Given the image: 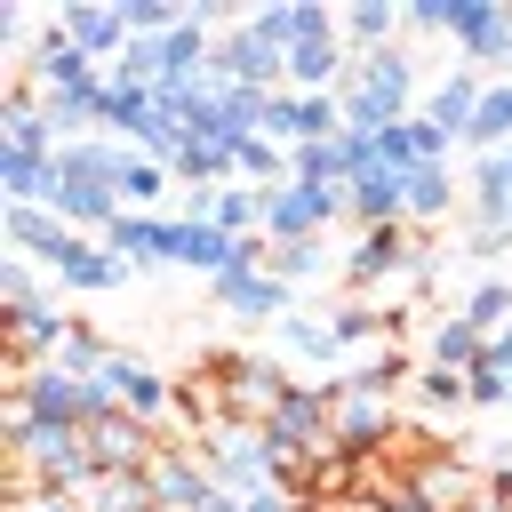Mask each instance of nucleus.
<instances>
[{"instance_id": "obj_18", "label": "nucleus", "mask_w": 512, "mask_h": 512, "mask_svg": "<svg viewBox=\"0 0 512 512\" xmlns=\"http://www.w3.org/2000/svg\"><path fill=\"white\" fill-rule=\"evenodd\" d=\"M216 304L224 312H240V320H288V280H272V272H224L216 280Z\"/></svg>"}, {"instance_id": "obj_27", "label": "nucleus", "mask_w": 512, "mask_h": 512, "mask_svg": "<svg viewBox=\"0 0 512 512\" xmlns=\"http://www.w3.org/2000/svg\"><path fill=\"white\" fill-rule=\"evenodd\" d=\"M168 176H176V168H160V160L128 152V160H120V208H136V216H144V208L168 192Z\"/></svg>"}, {"instance_id": "obj_31", "label": "nucleus", "mask_w": 512, "mask_h": 512, "mask_svg": "<svg viewBox=\"0 0 512 512\" xmlns=\"http://www.w3.org/2000/svg\"><path fill=\"white\" fill-rule=\"evenodd\" d=\"M104 80H112V72H104ZM152 112H160V96H152V88H120V80H112L104 128H128V136H144V128H152Z\"/></svg>"}, {"instance_id": "obj_34", "label": "nucleus", "mask_w": 512, "mask_h": 512, "mask_svg": "<svg viewBox=\"0 0 512 512\" xmlns=\"http://www.w3.org/2000/svg\"><path fill=\"white\" fill-rule=\"evenodd\" d=\"M320 264H328V248H320V240H288V248H272V264H264V272L296 288V280H312Z\"/></svg>"}, {"instance_id": "obj_7", "label": "nucleus", "mask_w": 512, "mask_h": 512, "mask_svg": "<svg viewBox=\"0 0 512 512\" xmlns=\"http://www.w3.org/2000/svg\"><path fill=\"white\" fill-rule=\"evenodd\" d=\"M408 496H416V512H472V504L488 496V472L440 448V456H424V464L408 472Z\"/></svg>"}, {"instance_id": "obj_10", "label": "nucleus", "mask_w": 512, "mask_h": 512, "mask_svg": "<svg viewBox=\"0 0 512 512\" xmlns=\"http://www.w3.org/2000/svg\"><path fill=\"white\" fill-rule=\"evenodd\" d=\"M144 480H152V504H160V512H208V504L224 496V480H216L192 448H160V464H152Z\"/></svg>"}, {"instance_id": "obj_5", "label": "nucleus", "mask_w": 512, "mask_h": 512, "mask_svg": "<svg viewBox=\"0 0 512 512\" xmlns=\"http://www.w3.org/2000/svg\"><path fill=\"white\" fill-rule=\"evenodd\" d=\"M96 384L112 392V408H120V416H136V424H152V432H160V424H168V408H176V384H168L152 360H136V352H112V360L96 368Z\"/></svg>"}, {"instance_id": "obj_35", "label": "nucleus", "mask_w": 512, "mask_h": 512, "mask_svg": "<svg viewBox=\"0 0 512 512\" xmlns=\"http://www.w3.org/2000/svg\"><path fill=\"white\" fill-rule=\"evenodd\" d=\"M256 136H272V144L296 152V88H272V96H264V128H256Z\"/></svg>"}, {"instance_id": "obj_4", "label": "nucleus", "mask_w": 512, "mask_h": 512, "mask_svg": "<svg viewBox=\"0 0 512 512\" xmlns=\"http://www.w3.org/2000/svg\"><path fill=\"white\" fill-rule=\"evenodd\" d=\"M336 216H344V192H320V184H272V192H264V240H272V248L320 240Z\"/></svg>"}, {"instance_id": "obj_29", "label": "nucleus", "mask_w": 512, "mask_h": 512, "mask_svg": "<svg viewBox=\"0 0 512 512\" xmlns=\"http://www.w3.org/2000/svg\"><path fill=\"white\" fill-rule=\"evenodd\" d=\"M104 360H112V344H104L88 320H72V328H64V344H56V368H64V376H96Z\"/></svg>"}, {"instance_id": "obj_3", "label": "nucleus", "mask_w": 512, "mask_h": 512, "mask_svg": "<svg viewBox=\"0 0 512 512\" xmlns=\"http://www.w3.org/2000/svg\"><path fill=\"white\" fill-rule=\"evenodd\" d=\"M200 464L232 488V496H256V488H280V456L264 440V424H224L216 440H200Z\"/></svg>"}, {"instance_id": "obj_33", "label": "nucleus", "mask_w": 512, "mask_h": 512, "mask_svg": "<svg viewBox=\"0 0 512 512\" xmlns=\"http://www.w3.org/2000/svg\"><path fill=\"white\" fill-rule=\"evenodd\" d=\"M464 320H472L480 336H496V328L512 320V280H480V288L464 296Z\"/></svg>"}, {"instance_id": "obj_25", "label": "nucleus", "mask_w": 512, "mask_h": 512, "mask_svg": "<svg viewBox=\"0 0 512 512\" xmlns=\"http://www.w3.org/2000/svg\"><path fill=\"white\" fill-rule=\"evenodd\" d=\"M464 144H472L480 160L512 144V80H488V96H480V120H472V136H464Z\"/></svg>"}, {"instance_id": "obj_23", "label": "nucleus", "mask_w": 512, "mask_h": 512, "mask_svg": "<svg viewBox=\"0 0 512 512\" xmlns=\"http://www.w3.org/2000/svg\"><path fill=\"white\" fill-rule=\"evenodd\" d=\"M400 24H408V8H392V0H352L344 8V40H360V56L368 48H392Z\"/></svg>"}, {"instance_id": "obj_17", "label": "nucleus", "mask_w": 512, "mask_h": 512, "mask_svg": "<svg viewBox=\"0 0 512 512\" xmlns=\"http://www.w3.org/2000/svg\"><path fill=\"white\" fill-rule=\"evenodd\" d=\"M56 24H64V40H72V48H88L96 64H112V56L128 48V24H120V8H96V0H64V16H56Z\"/></svg>"}, {"instance_id": "obj_6", "label": "nucleus", "mask_w": 512, "mask_h": 512, "mask_svg": "<svg viewBox=\"0 0 512 512\" xmlns=\"http://www.w3.org/2000/svg\"><path fill=\"white\" fill-rule=\"evenodd\" d=\"M344 392H336V416H328V440L336 448H352V456H368V448H392V432H400V416H392V392H368V384H352V376H336Z\"/></svg>"}, {"instance_id": "obj_19", "label": "nucleus", "mask_w": 512, "mask_h": 512, "mask_svg": "<svg viewBox=\"0 0 512 512\" xmlns=\"http://www.w3.org/2000/svg\"><path fill=\"white\" fill-rule=\"evenodd\" d=\"M8 240H16L24 256H40V264L56 272V264L72 256V240H80V232H72V224H64L56 208H8Z\"/></svg>"}, {"instance_id": "obj_41", "label": "nucleus", "mask_w": 512, "mask_h": 512, "mask_svg": "<svg viewBox=\"0 0 512 512\" xmlns=\"http://www.w3.org/2000/svg\"><path fill=\"white\" fill-rule=\"evenodd\" d=\"M472 512H512V504H504V496H496V488H488V496H480V504H472Z\"/></svg>"}, {"instance_id": "obj_20", "label": "nucleus", "mask_w": 512, "mask_h": 512, "mask_svg": "<svg viewBox=\"0 0 512 512\" xmlns=\"http://www.w3.org/2000/svg\"><path fill=\"white\" fill-rule=\"evenodd\" d=\"M56 280H64L72 296H112V288L128 280V264H120L104 240H88V232H80V240H72V256L56 264Z\"/></svg>"}, {"instance_id": "obj_39", "label": "nucleus", "mask_w": 512, "mask_h": 512, "mask_svg": "<svg viewBox=\"0 0 512 512\" xmlns=\"http://www.w3.org/2000/svg\"><path fill=\"white\" fill-rule=\"evenodd\" d=\"M488 368H512V320H504V328L488 336Z\"/></svg>"}, {"instance_id": "obj_14", "label": "nucleus", "mask_w": 512, "mask_h": 512, "mask_svg": "<svg viewBox=\"0 0 512 512\" xmlns=\"http://www.w3.org/2000/svg\"><path fill=\"white\" fill-rule=\"evenodd\" d=\"M480 96H488V80H480L472 64H456L448 80H432V96H424L416 112H424L440 136H456V144H464V136H472V120H480Z\"/></svg>"}, {"instance_id": "obj_8", "label": "nucleus", "mask_w": 512, "mask_h": 512, "mask_svg": "<svg viewBox=\"0 0 512 512\" xmlns=\"http://www.w3.org/2000/svg\"><path fill=\"white\" fill-rule=\"evenodd\" d=\"M208 72L232 80V88H288V48H272V40H256L248 24H232V32L216 40Z\"/></svg>"}, {"instance_id": "obj_1", "label": "nucleus", "mask_w": 512, "mask_h": 512, "mask_svg": "<svg viewBox=\"0 0 512 512\" xmlns=\"http://www.w3.org/2000/svg\"><path fill=\"white\" fill-rule=\"evenodd\" d=\"M336 104H344V128H360V136H376V128H400V120H416V56L392 40V48H368V56H352V72H344V88H336Z\"/></svg>"}, {"instance_id": "obj_9", "label": "nucleus", "mask_w": 512, "mask_h": 512, "mask_svg": "<svg viewBox=\"0 0 512 512\" xmlns=\"http://www.w3.org/2000/svg\"><path fill=\"white\" fill-rule=\"evenodd\" d=\"M80 440H88V456H96V472H152V464H160V448H168V440H160L152 424H136V416H120V408H112V416H96V424H88Z\"/></svg>"}, {"instance_id": "obj_12", "label": "nucleus", "mask_w": 512, "mask_h": 512, "mask_svg": "<svg viewBox=\"0 0 512 512\" xmlns=\"http://www.w3.org/2000/svg\"><path fill=\"white\" fill-rule=\"evenodd\" d=\"M104 248L136 272V264H176V216H136V208H120L112 224H104Z\"/></svg>"}, {"instance_id": "obj_32", "label": "nucleus", "mask_w": 512, "mask_h": 512, "mask_svg": "<svg viewBox=\"0 0 512 512\" xmlns=\"http://www.w3.org/2000/svg\"><path fill=\"white\" fill-rule=\"evenodd\" d=\"M232 152H240V144H184V160H176L184 192H192V184H224V176H232Z\"/></svg>"}, {"instance_id": "obj_30", "label": "nucleus", "mask_w": 512, "mask_h": 512, "mask_svg": "<svg viewBox=\"0 0 512 512\" xmlns=\"http://www.w3.org/2000/svg\"><path fill=\"white\" fill-rule=\"evenodd\" d=\"M408 384H416V400H424V408H432V416H456V408H464V400H472V384H464V376H456V368H432V360H424V368H416V376H408Z\"/></svg>"}, {"instance_id": "obj_22", "label": "nucleus", "mask_w": 512, "mask_h": 512, "mask_svg": "<svg viewBox=\"0 0 512 512\" xmlns=\"http://www.w3.org/2000/svg\"><path fill=\"white\" fill-rule=\"evenodd\" d=\"M448 208H456V176H448V160L408 168V224H440Z\"/></svg>"}, {"instance_id": "obj_2", "label": "nucleus", "mask_w": 512, "mask_h": 512, "mask_svg": "<svg viewBox=\"0 0 512 512\" xmlns=\"http://www.w3.org/2000/svg\"><path fill=\"white\" fill-rule=\"evenodd\" d=\"M8 408H24L32 424H56V432H88L96 416H112V392L96 376H64L48 360V368H32V376L8 384Z\"/></svg>"}, {"instance_id": "obj_15", "label": "nucleus", "mask_w": 512, "mask_h": 512, "mask_svg": "<svg viewBox=\"0 0 512 512\" xmlns=\"http://www.w3.org/2000/svg\"><path fill=\"white\" fill-rule=\"evenodd\" d=\"M344 216H360V232L368 224H408V176L400 168H360L352 184H344Z\"/></svg>"}, {"instance_id": "obj_24", "label": "nucleus", "mask_w": 512, "mask_h": 512, "mask_svg": "<svg viewBox=\"0 0 512 512\" xmlns=\"http://www.w3.org/2000/svg\"><path fill=\"white\" fill-rule=\"evenodd\" d=\"M232 176H240V184H256V192L288 184V144H272V136H240V152H232Z\"/></svg>"}, {"instance_id": "obj_40", "label": "nucleus", "mask_w": 512, "mask_h": 512, "mask_svg": "<svg viewBox=\"0 0 512 512\" xmlns=\"http://www.w3.org/2000/svg\"><path fill=\"white\" fill-rule=\"evenodd\" d=\"M32 512H88V504H80V496H40Z\"/></svg>"}, {"instance_id": "obj_28", "label": "nucleus", "mask_w": 512, "mask_h": 512, "mask_svg": "<svg viewBox=\"0 0 512 512\" xmlns=\"http://www.w3.org/2000/svg\"><path fill=\"white\" fill-rule=\"evenodd\" d=\"M280 344H288V352H304V360H320V368L344 352V344H336V328H328L320 312H288V320H280Z\"/></svg>"}, {"instance_id": "obj_38", "label": "nucleus", "mask_w": 512, "mask_h": 512, "mask_svg": "<svg viewBox=\"0 0 512 512\" xmlns=\"http://www.w3.org/2000/svg\"><path fill=\"white\" fill-rule=\"evenodd\" d=\"M240 512H312V504H296L288 488H256V496H240Z\"/></svg>"}, {"instance_id": "obj_11", "label": "nucleus", "mask_w": 512, "mask_h": 512, "mask_svg": "<svg viewBox=\"0 0 512 512\" xmlns=\"http://www.w3.org/2000/svg\"><path fill=\"white\" fill-rule=\"evenodd\" d=\"M24 72H32V88H40V96H64V88H80V80H96L104 64H96L88 48H72V40H64V24H40V40H32V56H24Z\"/></svg>"}, {"instance_id": "obj_16", "label": "nucleus", "mask_w": 512, "mask_h": 512, "mask_svg": "<svg viewBox=\"0 0 512 512\" xmlns=\"http://www.w3.org/2000/svg\"><path fill=\"white\" fill-rule=\"evenodd\" d=\"M64 328H72V312H56V304H32V312H8V384H16V376H32V368H40V352L56 360V344H64Z\"/></svg>"}, {"instance_id": "obj_37", "label": "nucleus", "mask_w": 512, "mask_h": 512, "mask_svg": "<svg viewBox=\"0 0 512 512\" xmlns=\"http://www.w3.org/2000/svg\"><path fill=\"white\" fill-rule=\"evenodd\" d=\"M0 296H8V312H32V304H40V280H32L24 264H0Z\"/></svg>"}, {"instance_id": "obj_26", "label": "nucleus", "mask_w": 512, "mask_h": 512, "mask_svg": "<svg viewBox=\"0 0 512 512\" xmlns=\"http://www.w3.org/2000/svg\"><path fill=\"white\" fill-rule=\"evenodd\" d=\"M80 504H88V512H160V504H152V480H144V472H104V480H96V488H88Z\"/></svg>"}, {"instance_id": "obj_36", "label": "nucleus", "mask_w": 512, "mask_h": 512, "mask_svg": "<svg viewBox=\"0 0 512 512\" xmlns=\"http://www.w3.org/2000/svg\"><path fill=\"white\" fill-rule=\"evenodd\" d=\"M328 328H336V344H368V336L384 328V312H368V304H344V312H328Z\"/></svg>"}, {"instance_id": "obj_13", "label": "nucleus", "mask_w": 512, "mask_h": 512, "mask_svg": "<svg viewBox=\"0 0 512 512\" xmlns=\"http://www.w3.org/2000/svg\"><path fill=\"white\" fill-rule=\"evenodd\" d=\"M424 248H416V232L408 224H368L360 240H352V256H344V280L352 288H376L384 272H400V264H416Z\"/></svg>"}, {"instance_id": "obj_21", "label": "nucleus", "mask_w": 512, "mask_h": 512, "mask_svg": "<svg viewBox=\"0 0 512 512\" xmlns=\"http://www.w3.org/2000/svg\"><path fill=\"white\" fill-rule=\"evenodd\" d=\"M424 360H432V368H456V376H472V368L488 360V336H480L464 312H448V320H432V336H424Z\"/></svg>"}, {"instance_id": "obj_42", "label": "nucleus", "mask_w": 512, "mask_h": 512, "mask_svg": "<svg viewBox=\"0 0 512 512\" xmlns=\"http://www.w3.org/2000/svg\"><path fill=\"white\" fill-rule=\"evenodd\" d=\"M504 160H512V144H504Z\"/></svg>"}]
</instances>
